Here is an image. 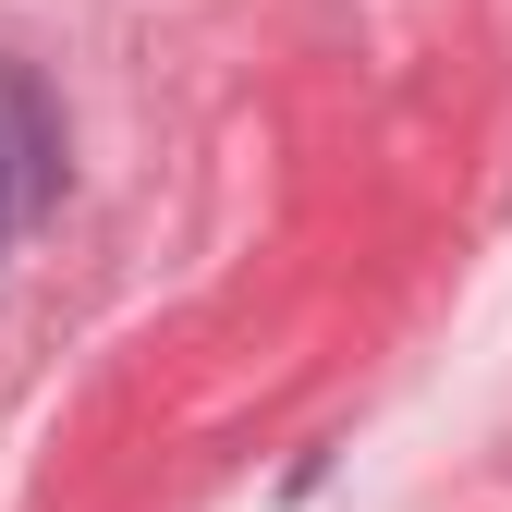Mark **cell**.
I'll return each mask as SVG.
<instances>
[{
    "label": "cell",
    "instance_id": "cell-1",
    "mask_svg": "<svg viewBox=\"0 0 512 512\" xmlns=\"http://www.w3.org/2000/svg\"><path fill=\"white\" fill-rule=\"evenodd\" d=\"M0 220H13V171H0Z\"/></svg>",
    "mask_w": 512,
    "mask_h": 512
}]
</instances>
